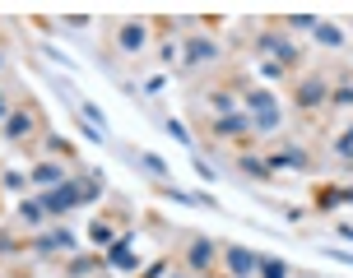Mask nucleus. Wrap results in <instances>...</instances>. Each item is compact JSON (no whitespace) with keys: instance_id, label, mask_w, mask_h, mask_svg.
<instances>
[{"instance_id":"23","label":"nucleus","mask_w":353,"mask_h":278,"mask_svg":"<svg viewBox=\"0 0 353 278\" xmlns=\"http://www.w3.org/2000/svg\"><path fill=\"white\" fill-rule=\"evenodd\" d=\"M335 153H339V162H353V125L339 135V144H335Z\"/></svg>"},{"instance_id":"24","label":"nucleus","mask_w":353,"mask_h":278,"mask_svg":"<svg viewBox=\"0 0 353 278\" xmlns=\"http://www.w3.org/2000/svg\"><path fill=\"white\" fill-rule=\"evenodd\" d=\"M93 269H98V260H88V255H79V260H70V274H74V278L93 274Z\"/></svg>"},{"instance_id":"3","label":"nucleus","mask_w":353,"mask_h":278,"mask_svg":"<svg viewBox=\"0 0 353 278\" xmlns=\"http://www.w3.org/2000/svg\"><path fill=\"white\" fill-rule=\"evenodd\" d=\"M228 274L232 278H251V269H261V255L256 250H247V246H228Z\"/></svg>"},{"instance_id":"14","label":"nucleus","mask_w":353,"mask_h":278,"mask_svg":"<svg viewBox=\"0 0 353 278\" xmlns=\"http://www.w3.org/2000/svg\"><path fill=\"white\" fill-rule=\"evenodd\" d=\"M312 33H316L321 47H344V33H339L335 23H325V19H316V23H312Z\"/></svg>"},{"instance_id":"15","label":"nucleus","mask_w":353,"mask_h":278,"mask_svg":"<svg viewBox=\"0 0 353 278\" xmlns=\"http://www.w3.org/2000/svg\"><path fill=\"white\" fill-rule=\"evenodd\" d=\"M33 130V111H10V121H5V135L10 139H23Z\"/></svg>"},{"instance_id":"8","label":"nucleus","mask_w":353,"mask_h":278,"mask_svg":"<svg viewBox=\"0 0 353 278\" xmlns=\"http://www.w3.org/2000/svg\"><path fill=\"white\" fill-rule=\"evenodd\" d=\"M107 264H112V269H135V255H130V232H121L117 242L107 246Z\"/></svg>"},{"instance_id":"22","label":"nucleus","mask_w":353,"mask_h":278,"mask_svg":"<svg viewBox=\"0 0 353 278\" xmlns=\"http://www.w3.org/2000/svg\"><path fill=\"white\" fill-rule=\"evenodd\" d=\"M237 167H242V172H247V176H274V172H270V162H261V158H242V162H237Z\"/></svg>"},{"instance_id":"27","label":"nucleus","mask_w":353,"mask_h":278,"mask_svg":"<svg viewBox=\"0 0 353 278\" xmlns=\"http://www.w3.org/2000/svg\"><path fill=\"white\" fill-rule=\"evenodd\" d=\"M5 191H23V176H19V172H5Z\"/></svg>"},{"instance_id":"21","label":"nucleus","mask_w":353,"mask_h":278,"mask_svg":"<svg viewBox=\"0 0 353 278\" xmlns=\"http://www.w3.org/2000/svg\"><path fill=\"white\" fill-rule=\"evenodd\" d=\"M140 167H144V172H149V176H159V181H163V176H168V162H163L159 153H140Z\"/></svg>"},{"instance_id":"26","label":"nucleus","mask_w":353,"mask_h":278,"mask_svg":"<svg viewBox=\"0 0 353 278\" xmlns=\"http://www.w3.org/2000/svg\"><path fill=\"white\" fill-rule=\"evenodd\" d=\"M335 103H339V107H349V103H353V84H344V88H335Z\"/></svg>"},{"instance_id":"10","label":"nucleus","mask_w":353,"mask_h":278,"mask_svg":"<svg viewBox=\"0 0 353 278\" xmlns=\"http://www.w3.org/2000/svg\"><path fill=\"white\" fill-rule=\"evenodd\" d=\"M214 125V135H247L251 130V121H247V111H228V116H219V121H210Z\"/></svg>"},{"instance_id":"13","label":"nucleus","mask_w":353,"mask_h":278,"mask_svg":"<svg viewBox=\"0 0 353 278\" xmlns=\"http://www.w3.org/2000/svg\"><path fill=\"white\" fill-rule=\"evenodd\" d=\"M28 181H37V186H47V191H52V186H61V162H37Z\"/></svg>"},{"instance_id":"18","label":"nucleus","mask_w":353,"mask_h":278,"mask_svg":"<svg viewBox=\"0 0 353 278\" xmlns=\"http://www.w3.org/2000/svg\"><path fill=\"white\" fill-rule=\"evenodd\" d=\"M112 237H117V227H112V223H103V218H98V223L88 227V242H93V246H112Z\"/></svg>"},{"instance_id":"28","label":"nucleus","mask_w":353,"mask_h":278,"mask_svg":"<svg viewBox=\"0 0 353 278\" xmlns=\"http://www.w3.org/2000/svg\"><path fill=\"white\" fill-rule=\"evenodd\" d=\"M335 232H339V242H349V246H353V227H349V223H339Z\"/></svg>"},{"instance_id":"9","label":"nucleus","mask_w":353,"mask_h":278,"mask_svg":"<svg viewBox=\"0 0 353 278\" xmlns=\"http://www.w3.org/2000/svg\"><path fill=\"white\" fill-rule=\"evenodd\" d=\"M186 61H191V65H210V61H219V42H210V37L186 42Z\"/></svg>"},{"instance_id":"29","label":"nucleus","mask_w":353,"mask_h":278,"mask_svg":"<svg viewBox=\"0 0 353 278\" xmlns=\"http://www.w3.org/2000/svg\"><path fill=\"white\" fill-rule=\"evenodd\" d=\"M168 274V264H154V269H144V278H163Z\"/></svg>"},{"instance_id":"4","label":"nucleus","mask_w":353,"mask_h":278,"mask_svg":"<svg viewBox=\"0 0 353 278\" xmlns=\"http://www.w3.org/2000/svg\"><path fill=\"white\" fill-rule=\"evenodd\" d=\"M261 52L274 56V65H293V61H298V47L279 33H261Z\"/></svg>"},{"instance_id":"11","label":"nucleus","mask_w":353,"mask_h":278,"mask_svg":"<svg viewBox=\"0 0 353 278\" xmlns=\"http://www.w3.org/2000/svg\"><path fill=\"white\" fill-rule=\"evenodd\" d=\"M37 250H74V232L70 227H56L47 237H37Z\"/></svg>"},{"instance_id":"19","label":"nucleus","mask_w":353,"mask_h":278,"mask_svg":"<svg viewBox=\"0 0 353 278\" xmlns=\"http://www.w3.org/2000/svg\"><path fill=\"white\" fill-rule=\"evenodd\" d=\"M74 186H79V204H93V200L103 195V181H98V176H88V181H74Z\"/></svg>"},{"instance_id":"5","label":"nucleus","mask_w":353,"mask_h":278,"mask_svg":"<svg viewBox=\"0 0 353 278\" xmlns=\"http://www.w3.org/2000/svg\"><path fill=\"white\" fill-rule=\"evenodd\" d=\"M270 162V172H283V167H293V172H302L312 158H307V149H298V144H288V149H279V153H270L265 158Z\"/></svg>"},{"instance_id":"30","label":"nucleus","mask_w":353,"mask_h":278,"mask_svg":"<svg viewBox=\"0 0 353 278\" xmlns=\"http://www.w3.org/2000/svg\"><path fill=\"white\" fill-rule=\"evenodd\" d=\"M0 121H10V107H5V98H0Z\"/></svg>"},{"instance_id":"31","label":"nucleus","mask_w":353,"mask_h":278,"mask_svg":"<svg viewBox=\"0 0 353 278\" xmlns=\"http://www.w3.org/2000/svg\"><path fill=\"white\" fill-rule=\"evenodd\" d=\"M344 204H353V186H349V191H344Z\"/></svg>"},{"instance_id":"17","label":"nucleus","mask_w":353,"mask_h":278,"mask_svg":"<svg viewBox=\"0 0 353 278\" xmlns=\"http://www.w3.org/2000/svg\"><path fill=\"white\" fill-rule=\"evenodd\" d=\"M42 213H47V208H42V200H23V204H19V218H23L28 227L42 223Z\"/></svg>"},{"instance_id":"1","label":"nucleus","mask_w":353,"mask_h":278,"mask_svg":"<svg viewBox=\"0 0 353 278\" xmlns=\"http://www.w3.org/2000/svg\"><path fill=\"white\" fill-rule=\"evenodd\" d=\"M247 121L256 125V130H279L283 111H279V103H274L270 88H251L247 93Z\"/></svg>"},{"instance_id":"6","label":"nucleus","mask_w":353,"mask_h":278,"mask_svg":"<svg viewBox=\"0 0 353 278\" xmlns=\"http://www.w3.org/2000/svg\"><path fill=\"white\" fill-rule=\"evenodd\" d=\"M144 42H149V28H144L140 19H130V23H121V33H117V47H121V52H140Z\"/></svg>"},{"instance_id":"20","label":"nucleus","mask_w":353,"mask_h":278,"mask_svg":"<svg viewBox=\"0 0 353 278\" xmlns=\"http://www.w3.org/2000/svg\"><path fill=\"white\" fill-rule=\"evenodd\" d=\"M261 278H288V264L274 255H261Z\"/></svg>"},{"instance_id":"7","label":"nucleus","mask_w":353,"mask_h":278,"mask_svg":"<svg viewBox=\"0 0 353 278\" xmlns=\"http://www.w3.org/2000/svg\"><path fill=\"white\" fill-rule=\"evenodd\" d=\"M330 98V84L325 79H302L298 84V107H321Z\"/></svg>"},{"instance_id":"12","label":"nucleus","mask_w":353,"mask_h":278,"mask_svg":"<svg viewBox=\"0 0 353 278\" xmlns=\"http://www.w3.org/2000/svg\"><path fill=\"white\" fill-rule=\"evenodd\" d=\"M186 260H191V269H210V260H214V242H210V237H195L191 250H186Z\"/></svg>"},{"instance_id":"2","label":"nucleus","mask_w":353,"mask_h":278,"mask_svg":"<svg viewBox=\"0 0 353 278\" xmlns=\"http://www.w3.org/2000/svg\"><path fill=\"white\" fill-rule=\"evenodd\" d=\"M37 200H42L47 213H70V208L79 204V186H74V181H61V186H52L47 195H37Z\"/></svg>"},{"instance_id":"25","label":"nucleus","mask_w":353,"mask_h":278,"mask_svg":"<svg viewBox=\"0 0 353 278\" xmlns=\"http://www.w3.org/2000/svg\"><path fill=\"white\" fill-rule=\"evenodd\" d=\"M168 135H172L176 144H186V149H191V130H186L181 121H168Z\"/></svg>"},{"instance_id":"16","label":"nucleus","mask_w":353,"mask_h":278,"mask_svg":"<svg viewBox=\"0 0 353 278\" xmlns=\"http://www.w3.org/2000/svg\"><path fill=\"white\" fill-rule=\"evenodd\" d=\"M344 204V191H335V186H321L316 191V208L321 213H330V208H339Z\"/></svg>"}]
</instances>
